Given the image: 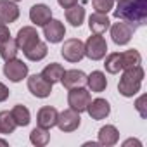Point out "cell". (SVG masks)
<instances>
[{"label": "cell", "instance_id": "cell-35", "mask_svg": "<svg viewBox=\"0 0 147 147\" xmlns=\"http://www.w3.org/2000/svg\"><path fill=\"white\" fill-rule=\"evenodd\" d=\"M0 145H2V147H7V145H9V144H7V142H5V140H2V138H0Z\"/></svg>", "mask_w": 147, "mask_h": 147}, {"label": "cell", "instance_id": "cell-16", "mask_svg": "<svg viewBox=\"0 0 147 147\" xmlns=\"http://www.w3.org/2000/svg\"><path fill=\"white\" fill-rule=\"evenodd\" d=\"M19 18V7L9 0H0V23H14Z\"/></svg>", "mask_w": 147, "mask_h": 147}, {"label": "cell", "instance_id": "cell-21", "mask_svg": "<svg viewBox=\"0 0 147 147\" xmlns=\"http://www.w3.org/2000/svg\"><path fill=\"white\" fill-rule=\"evenodd\" d=\"M66 19H67V23L71 26H75V28L82 26V23L85 19V9L82 5H78V4L69 7V9H66Z\"/></svg>", "mask_w": 147, "mask_h": 147}, {"label": "cell", "instance_id": "cell-17", "mask_svg": "<svg viewBox=\"0 0 147 147\" xmlns=\"http://www.w3.org/2000/svg\"><path fill=\"white\" fill-rule=\"evenodd\" d=\"M111 26V21L107 18V14H100V12H95L88 18V28L90 31H94L95 35H102L109 30Z\"/></svg>", "mask_w": 147, "mask_h": 147}, {"label": "cell", "instance_id": "cell-37", "mask_svg": "<svg viewBox=\"0 0 147 147\" xmlns=\"http://www.w3.org/2000/svg\"><path fill=\"white\" fill-rule=\"evenodd\" d=\"M14 2H21V0H14Z\"/></svg>", "mask_w": 147, "mask_h": 147}, {"label": "cell", "instance_id": "cell-19", "mask_svg": "<svg viewBox=\"0 0 147 147\" xmlns=\"http://www.w3.org/2000/svg\"><path fill=\"white\" fill-rule=\"evenodd\" d=\"M87 85H88V88H90L92 92H97V94L104 92L106 87H107L106 75H104L102 71H94L92 75L87 76Z\"/></svg>", "mask_w": 147, "mask_h": 147}, {"label": "cell", "instance_id": "cell-26", "mask_svg": "<svg viewBox=\"0 0 147 147\" xmlns=\"http://www.w3.org/2000/svg\"><path fill=\"white\" fill-rule=\"evenodd\" d=\"M30 140H31L33 145L42 147V145H47V144H49V140H50V133H49V130L38 126V128H33V130H31V133H30Z\"/></svg>", "mask_w": 147, "mask_h": 147}, {"label": "cell", "instance_id": "cell-2", "mask_svg": "<svg viewBox=\"0 0 147 147\" xmlns=\"http://www.w3.org/2000/svg\"><path fill=\"white\" fill-rule=\"evenodd\" d=\"M142 80H144V69L140 66L135 67H128L125 69L123 76L118 83V90L123 97H133L140 87H142Z\"/></svg>", "mask_w": 147, "mask_h": 147}, {"label": "cell", "instance_id": "cell-13", "mask_svg": "<svg viewBox=\"0 0 147 147\" xmlns=\"http://www.w3.org/2000/svg\"><path fill=\"white\" fill-rule=\"evenodd\" d=\"M87 113L90 114L92 119H104L106 116H109L111 113V106L106 99H95V100H90L88 106H87Z\"/></svg>", "mask_w": 147, "mask_h": 147}, {"label": "cell", "instance_id": "cell-31", "mask_svg": "<svg viewBox=\"0 0 147 147\" xmlns=\"http://www.w3.org/2000/svg\"><path fill=\"white\" fill-rule=\"evenodd\" d=\"M11 36V33H9V28H7V24H4V23H0V42H4V40H7Z\"/></svg>", "mask_w": 147, "mask_h": 147}, {"label": "cell", "instance_id": "cell-8", "mask_svg": "<svg viewBox=\"0 0 147 147\" xmlns=\"http://www.w3.org/2000/svg\"><path fill=\"white\" fill-rule=\"evenodd\" d=\"M28 88L30 92L35 95V97H40V99H45L50 95L52 92V83H49L42 75H31L28 78Z\"/></svg>", "mask_w": 147, "mask_h": 147}, {"label": "cell", "instance_id": "cell-3", "mask_svg": "<svg viewBox=\"0 0 147 147\" xmlns=\"http://www.w3.org/2000/svg\"><path fill=\"white\" fill-rule=\"evenodd\" d=\"M61 55L69 62H80L85 57V43L80 38H69L64 42Z\"/></svg>", "mask_w": 147, "mask_h": 147}, {"label": "cell", "instance_id": "cell-29", "mask_svg": "<svg viewBox=\"0 0 147 147\" xmlns=\"http://www.w3.org/2000/svg\"><path fill=\"white\" fill-rule=\"evenodd\" d=\"M113 2H114V0H92V5H94L95 12L107 14L113 9Z\"/></svg>", "mask_w": 147, "mask_h": 147}, {"label": "cell", "instance_id": "cell-10", "mask_svg": "<svg viewBox=\"0 0 147 147\" xmlns=\"http://www.w3.org/2000/svg\"><path fill=\"white\" fill-rule=\"evenodd\" d=\"M38 42H40V36H38V31H36L33 26H24V28H21V30L18 31L16 43H18V47H19L23 52L28 50L30 47L36 45Z\"/></svg>", "mask_w": 147, "mask_h": 147}, {"label": "cell", "instance_id": "cell-18", "mask_svg": "<svg viewBox=\"0 0 147 147\" xmlns=\"http://www.w3.org/2000/svg\"><path fill=\"white\" fill-rule=\"evenodd\" d=\"M118 140H119V131H118L116 126L106 125V126H102V128L99 130V144L111 147V145H114Z\"/></svg>", "mask_w": 147, "mask_h": 147}, {"label": "cell", "instance_id": "cell-30", "mask_svg": "<svg viewBox=\"0 0 147 147\" xmlns=\"http://www.w3.org/2000/svg\"><path fill=\"white\" fill-rule=\"evenodd\" d=\"M145 102H147V95H140V97L137 99V102H135V107H137V111L140 113V116H142V118H147Z\"/></svg>", "mask_w": 147, "mask_h": 147}, {"label": "cell", "instance_id": "cell-5", "mask_svg": "<svg viewBox=\"0 0 147 147\" xmlns=\"http://www.w3.org/2000/svg\"><path fill=\"white\" fill-rule=\"evenodd\" d=\"M90 102V92L85 90L83 87H76V88H69V95H67V104L73 111L76 113H83L87 111V106Z\"/></svg>", "mask_w": 147, "mask_h": 147}, {"label": "cell", "instance_id": "cell-25", "mask_svg": "<svg viewBox=\"0 0 147 147\" xmlns=\"http://www.w3.org/2000/svg\"><path fill=\"white\" fill-rule=\"evenodd\" d=\"M16 121L12 118V114L9 111H0V133L9 135L16 130Z\"/></svg>", "mask_w": 147, "mask_h": 147}, {"label": "cell", "instance_id": "cell-1", "mask_svg": "<svg viewBox=\"0 0 147 147\" xmlns=\"http://www.w3.org/2000/svg\"><path fill=\"white\" fill-rule=\"evenodd\" d=\"M114 16L137 30L147 21V0H125L123 4H118Z\"/></svg>", "mask_w": 147, "mask_h": 147}, {"label": "cell", "instance_id": "cell-22", "mask_svg": "<svg viewBox=\"0 0 147 147\" xmlns=\"http://www.w3.org/2000/svg\"><path fill=\"white\" fill-rule=\"evenodd\" d=\"M11 114H12V118H14V121H16L18 126H28L30 121H31V114H30L28 107L23 106V104L14 106V109L11 111Z\"/></svg>", "mask_w": 147, "mask_h": 147}, {"label": "cell", "instance_id": "cell-11", "mask_svg": "<svg viewBox=\"0 0 147 147\" xmlns=\"http://www.w3.org/2000/svg\"><path fill=\"white\" fill-rule=\"evenodd\" d=\"M66 35V28L59 19H50L45 26H43V36L47 38V42L50 43H59Z\"/></svg>", "mask_w": 147, "mask_h": 147}, {"label": "cell", "instance_id": "cell-9", "mask_svg": "<svg viewBox=\"0 0 147 147\" xmlns=\"http://www.w3.org/2000/svg\"><path fill=\"white\" fill-rule=\"evenodd\" d=\"M111 28V36H113V42L116 45H126L130 40H131V35H133V28L125 23V21H119V23H114Z\"/></svg>", "mask_w": 147, "mask_h": 147}, {"label": "cell", "instance_id": "cell-14", "mask_svg": "<svg viewBox=\"0 0 147 147\" xmlns=\"http://www.w3.org/2000/svg\"><path fill=\"white\" fill-rule=\"evenodd\" d=\"M61 83L69 90V88H76V87H83L87 83V75L80 69H69L64 71V75L61 78Z\"/></svg>", "mask_w": 147, "mask_h": 147}, {"label": "cell", "instance_id": "cell-33", "mask_svg": "<svg viewBox=\"0 0 147 147\" xmlns=\"http://www.w3.org/2000/svg\"><path fill=\"white\" fill-rule=\"evenodd\" d=\"M57 2H59V5H61L62 9H69V7H73V5H76L78 0H57Z\"/></svg>", "mask_w": 147, "mask_h": 147}, {"label": "cell", "instance_id": "cell-32", "mask_svg": "<svg viewBox=\"0 0 147 147\" xmlns=\"http://www.w3.org/2000/svg\"><path fill=\"white\" fill-rule=\"evenodd\" d=\"M9 94H11V90L0 82V102H4V100H7V97H9Z\"/></svg>", "mask_w": 147, "mask_h": 147}, {"label": "cell", "instance_id": "cell-4", "mask_svg": "<svg viewBox=\"0 0 147 147\" xmlns=\"http://www.w3.org/2000/svg\"><path fill=\"white\" fill-rule=\"evenodd\" d=\"M106 52H107V43H106V40L100 35L94 33L92 36H88V40L85 43V55L90 61H100V59H104Z\"/></svg>", "mask_w": 147, "mask_h": 147}, {"label": "cell", "instance_id": "cell-12", "mask_svg": "<svg viewBox=\"0 0 147 147\" xmlns=\"http://www.w3.org/2000/svg\"><path fill=\"white\" fill-rule=\"evenodd\" d=\"M30 19L36 26H45L52 19V9L45 4H36L30 9Z\"/></svg>", "mask_w": 147, "mask_h": 147}, {"label": "cell", "instance_id": "cell-23", "mask_svg": "<svg viewBox=\"0 0 147 147\" xmlns=\"http://www.w3.org/2000/svg\"><path fill=\"white\" fill-rule=\"evenodd\" d=\"M18 43L16 40H12L11 36L4 42H0V57H2L4 61H9V59H14L18 55Z\"/></svg>", "mask_w": 147, "mask_h": 147}, {"label": "cell", "instance_id": "cell-20", "mask_svg": "<svg viewBox=\"0 0 147 147\" xmlns=\"http://www.w3.org/2000/svg\"><path fill=\"white\" fill-rule=\"evenodd\" d=\"M40 75L49 82V83H57V82H61V78H62V75H64V67L61 66V64H57V62H52V64H49V66H45L43 67V71L40 73Z\"/></svg>", "mask_w": 147, "mask_h": 147}, {"label": "cell", "instance_id": "cell-27", "mask_svg": "<svg viewBox=\"0 0 147 147\" xmlns=\"http://www.w3.org/2000/svg\"><path fill=\"white\" fill-rule=\"evenodd\" d=\"M47 45L43 43V42H38L36 45H33V47H30L28 50H24V55H26V59H30V61H42L45 55H47Z\"/></svg>", "mask_w": 147, "mask_h": 147}, {"label": "cell", "instance_id": "cell-36", "mask_svg": "<svg viewBox=\"0 0 147 147\" xmlns=\"http://www.w3.org/2000/svg\"><path fill=\"white\" fill-rule=\"evenodd\" d=\"M116 2H118V4H123V2H125V0H116Z\"/></svg>", "mask_w": 147, "mask_h": 147}, {"label": "cell", "instance_id": "cell-15", "mask_svg": "<svg viewBox=\"0 0 147 147\" xmlns=\"http://www.w3.org/2000/svg\"><path fill=\"white\" fill-rule=\"evenodd\" d=\"M57 116H59V113H57L55 107L43 106V107L38 111V114H36V123H38V126H42V128H45V130H50L52 126H55Z\"/></svg>", "mask_w": 147, "mask_h": 147}, {"label": "cell", "instance_id": "cell-7", "mask_svg": "<svg viewBox=\"0 0 147 147\" xmlns=\"http://www.w3.org/2000/svg\"><path fill=\"white\" fill-rule=\"evenodd\" d=\"M80 123H82L80 113L73 111V109L69 107V109L59 113V116H57V123H55V125L59 126L61 131H75V130L80 126Z\"/></svg>", "mask_w": 147, "mask_h": 147}, {"label": "cell", "instance_id": "cell-34", "mask_svg": "<svg viewBox=\"0 0 147 147\" xmlns=\"http://www.w3.org/2000/svg\"><path fill=\"white\" fill-rule=\"evenodd\" d=\"M131 144H135V145H140V142L138 140H133V138H130V140H126L123 145H131Z\"/></svg>", "mask_w": 147, "mask_h": 147}, {"label": "cell", "instance_id": "cell-24", "mask_svg": "<svg viewBox=\"0 0 147 147\" xmlns=\"http://www.w3.org/2000/svg\"><path fill=\"white\" fill-rule=\"evenodd\" d=\"M104 67L107 73H111V75H116V73H119L123 69V62H121V54L119 52H113L106 57V62H104Z\"/></svg>", "mask_w": 147, "mask_h": 147}, {"label": "cell", "instance_id": "cell-6", "mask_svg": "<svg viewBox=\"0 0 147 147\" xmlns=\"http://www.w3.org/2000/svg\"><path fill=\"white\" fill-rule=\"evenodd\" d=\"M4 75L11 80V82H14V83H18V82H21L23 78H26L28 76V66L23 62V61H19V59H9V61H5V64H4Z\"/></svg>", "mask_w": 147, "mask_h": 147}, {"label": "cell", "instance_id": "cell-28", "mask_svg": "<svg viewBox=\"0 0 147 147\" xmlns=\"http://www.w3.org/2000/svg\"><path fill=\"white\" fill-rule=\"evenodd\" d=\"M121 62H123V69H128V67H135V66H140L142 62V57L138 54V50H126L121 54Z\"/></svg>", "mask_w": 147, "mask_h": 147}]
</instances>
